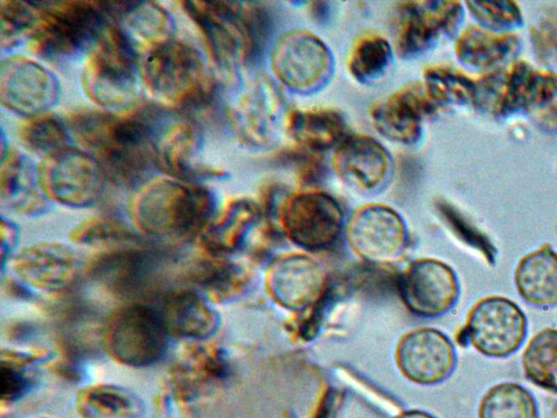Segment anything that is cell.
<instances>
[{
	"label": "cell",
	"instance_id": "26",
	"mask_svg": "<svg viewBox=\"0 0 557 418\" xmlns=\"http://www.w3.org/2000/svg\"><path fill=\"white\" fill-rule=\"evenodd\" d=\"M0 199L2 206L28 217L45 213L49 207V199L38 183L36 167L9 146L1 155Z\"/></svg>",
	"mask_w": 557,
	"mask_h": 418
},
{
	"label": "cell",
	"instance_id": "5",
	"mask_svg": "<svg viewBox=\"0 0 557 418\" xmlns=\"http://www.w3.org/2000/svg\"><path fill=\"white\" fill-rule=\"evenodd\" d=\"M143 85L161 104L190 108L206 102L213 94L214 81L199 50L172 39L139 59Z\"/></svg>",
	"mask_w": 557,
	"mask_h": 418
},
{
	"label": "cell",
	"instance_id": "47",
	"mask_svg": "<svg viewBox=\"0 0 557 418\" xmlns=\"http://www.w3.org/2000/svg\"><path fill=\"white\" fill-rule=\"evenodd\" d=\"M554 413L557 415V404L554 407Z\"/></svg>",
	"mask_w": 557,
	"mask_h": 418
},
{
	"label": "cell",
	"instance_id": "44",
	"mask_svg": "<svg viewBox=\"0 0 557 418\" xmlns=\"http://www.w3.org/2000/svg\"><path fill=\"white\" fill-rule=\"evenodd\" d=\"M535 53L546 62H557V7L545 11L531 30Z\"/></svg>",
	"mask_w": 557,
	"mask_h": 418
},
{
	"label": "cell",
	"instance_id": "34",
	"mask_svg": "<svg viewBox=\"0 0 557 418\" xmlns=\"http://www.w3.org/2000/svg\"><path fill=\"white\" fill-rule=\"evenodd\" d=\"M188 278L202 296L214 303L239 296L248 282V275L239 265L211 256L191 266Z\"/></svg>",
	"mask_w": 557,
	"mask_h": 418
},
{
	"label": "cell",
	"instance_id": "4",
	"mask_svg": "<svg viewBox=\"0 0 557 418\" xmlns=\"http://www.w3.org/2000/svg\"><path fill=\"white\" fill-rule=\"evenodd\" d=\"M139 56L112 23L86 54L81 85L100 110L125 113L139 106Z\"/></svg>",
	"mask_w": 557,
	"mask_h": 418
},
{
	"label": "cell",
	"instance_id": "38",
	"mask_svg": "<svg viewBox=\"0 0 557 418\" xmlns=\"http://www.w3.org/2000/svg\"><path fill=\"white\" fill-rule=\"evenodd\" d=\"M42 357H45V353L2 349L0 367L2 404L14 403L33 389L37 381V374L32 367Z\"/></svg>",
	"mask_w": 557,
	"mask_h": 418
},
{
	"label": "cell",
	"instance_id": "18",
	"mask_svg": "<svg viewBox=\"0 0 557 418\" xmlns=\"http://www.w3.org/2000/svg\"><path fill=\"white\" fill-rule=\"evenodd\" d=\"M400 292L404 303L412 312L437 317L456 305L460 285L457 274L448 265L436 259H421L405 271Z\"/></svg>",
	"mask_w": 557,
	"mask_h": 418
},
{
	"label": "cell",
	"instance_id": "27",
	"mask_svg": "<svg viewBox=\"0 0 557 418\" xmlns=\"http://www.w3.org/2000/svg\"><path fill=\"white\" fill-rule=\"evenodd\" d=\"M161 318L170 335L203 342L212 336L220 318L209 300L194 290H180L166 295Z\"/></svg>",
	"mask_w": 557,
	"mask_h": 418
},
{
	"label": "cell",
	"instance_id": "16",
	"mask_svg": "<svg viewBox=\"0 0 557 418\" xmlns=\"http://www.w3.org/2000/svg\"><path fill=\"white\" fill-rule=\"evenodd\" d=\"M440 108L422 82H412L374 103L370 116L382 136L394 143L412 145L422 135L424 120Z\"/></svg>",
	"mask_w": 557,
	"mask_h": 418
},
{
	"label": "cell",
	"instance_id": "28",
	"mask_svg": "<svg viewBox=\"0 0 557 418\" xmlns=\"http://www.w3.org/2000/svg\"><path fill=\"white\" fill-rule=\"evenodd\" d=\"M260 209L249 198L231 200L212 218L199 236L205 251L211 257L225 258L244 244L246 236L258 221Z\"/></svg>",
	"mask_w": 557,
	"mask_h": 418
},
{
	"label": "cell",
	"instance_id": "43",
	"mask_svg": "<svg viewBox=\"0 0 557 418\" xmlns=\"http://www.w3.org/2000/svg\"><path fill=\"white\" fill-rule=\"evenodd\" d=\"M471 13L485 27L504 28L516 26L521 22V13L515 2L493 1V2H467Z\"/></svg>",
	"mask_w": 557,
	"mask_h": 418
},
{
	"label": "cell",
	"instance_id": "21",
	"mask_svg": "<svg viewBox=\"0 0 557 418\" xmlns=\"http://www.w3.org/2000/svg\"><path fill=\"white\" fill-rule=\"evenodd\" d=\"M265 285L278 305L301 310L315 304L322 296L325 273L313 258L304 254H287L269 267Z\"/></svg>",
	"mask_w": 557,
	"mask_h": 418
},
{
	"label": "cell",
	"instance_id": "33",
	"mask_svg": "<svg viewBox=\"0 0 557 418\" xmlns=\"http://www.w3.org/2000/svg\"><path fill=\"white\" fill-rule=\"evenodd\" d=\"M517 47L518 39L515 34L472 25L458 36L455 53L467 65L490 67L508 59Z\"/></svg>",
	"mask_w": 557,
	"mask_h": 418
},
{
	"label": "cell",
	"instance_id": "45",
	"mask_svg": "<svg viewBox=\"0 0 557 418\" xmlns=\"http://www.w3.org/2000/svg\"><path fill=\"white\" fill-rule=\"evenodd\" d=\"M1 261L2 267L5 263L7 257L15 247L18 239V230L16 225L4 217L1 218Z\"/></svg>",
	"mask_w": 557,
	"mask_h": 418
},
{
	"label": "cell",
	"instance_id": "39",
	"mask_svg": "<svg viewBox=\"0 0 557 418\" xmlns=\"http://www.w3.org/2000/svg\"><path fill=\"white\" fill-rule=\"evenodd\" d=\"M17 137L25 148L42 159L69 147L70 132L65 122L46 113L20 124Z\"/></svg>",
	"mask_w": 557,
	"mask_h": 418
},
{
	"label": "cell",
	"instance_id": "9",
	"mask_svg": "<svg viewBox=\"0 0 557 418\" xmlns=\"http://www.w3.org/2000/svg\"><path fill=\"white\" fill-rule=\"evenodd\" d=\"M39 186L49 200L72 208L91 206L103 185V170L86 150L66 147L36 167Z\"/></svg>",
	"mask_w": 557,
	"mask_h": 418
},
{
	"label": "cell",
	"instance_id": "36",
	"mask_svg": "<svg viewBox=\"0 0 557 418\" xmlns=\"http://www.w3.org/2000/svg\"><path fill=\"white\" fill-rule=\"evenodd\" d=\"M478 418H539V407L531 392L516 382H500L482 396Z\"/></svg>",
	"mask_w": 557,
	"mask_h": 418
},
{
	"label": "cell",
	"instance_id": "30",
	"mask_svg": "<svg viewBox=\"0 0 557 418\" xmlns=\"http://www.w3.org/2000/svg\"><path fill=\"white\" fill-rule=\"evenodd\" d=\"M519 296L530 306L547 309L557 305V251L543 244L521 257L513 271Z\"/></svg>",
	"mask_w": 557,
	"mask_h": 418
},
{
	"label": "cell",
	"instance_id": "15",
	"mask_svg": "<svg viewBox=\"0 0 557 418\" xmlns=\"http://www.w3.org/2000/svg\"><path fill=\"white\" fill-rule=\"evenodd\" d=\"M461 16L455 1H405L394 14L395 48L401 57H414L450 33Z\"/></svg>",
	"mask_w": 557,
	"mask_h": 418
},
{
	"label": "cell",
	"instance_id": "32",
	"mask_svg": "<svg viewBox=\"0 0 557 418\" xmlns=\"http://www.w3.org/2000/svg\"><path fill=\"white\" fill-rule=\"evenodd\" d=\"M81 418H143L146 406L134 391L112 383L83 388L75 397Z\"/></svg>",
	"mask_w": 557,
	"mask_h": 418
},
{
	"label": "cell",
	"instance_id": "40",
	"mask_svg": "<svg viewBox=\"0 0 557 418\" xmlns=\"http://www.w3.org/2000/svg\"><path fill=\"white\" fill-rule=\"evenodd\" d=\"M72 242L89 247L129 246L137 235L123 221L109 216H94L77 223L69 233Z\"/></svg>",
	"mask_w": 557,
	"mask_h": 418
},
{
	"label": "cell",
	"instance_id": "42",
	"mask_svg": "<svg viewBox=\"0 0 557 418\" xmlns=\"http://www.w3.org/2000/svg\"><path fill=\"white\" fill-rule=\"evenodd\" d=\"M40 17L37 2L0 1V44L2 49L18 45L33 35Z\"/></svg>",
	"mask_w": 557,
	"mask_h": 418
},
{
	"label": "cell",
	"instance_id": "1",
	"mask_svg": "<svg viewBox=\"0 0 557 418\" xmlns=\"http://www.w3.org/2000/svg\"><path fill=\"white\" fill-rule=\"evenodd\" d=\"M161 111L140 107L125 113L78 109L67 113L70 134L123 186H140L156 165L154 142Z\"/></svg>",
	"mask_w": 557,
	"mask_h": 418
},
{
	"label": "cell",
	"instance_id": "6",
	"mask_svg": "<svg viewBox=\"0 0 557 418\" xmlns=\"http://www.w3.org/2000/svg\"><path fill=\"white\" fill-rule=\"evenodd\" d=\"M37 4L40 17L29 38V49L45 59L88 53L113 23L110 2L66 0Z\"/></svg>",
	"mask_w": 557,
	"mask_h": 418
},
{
	"label": "cell",
	"instance_id": "35",
	"mask_svg": "<svg viewBox=\"0 0 557 418\" xmlns=\"http://www.w3.org/2000/svg\"><path fill=\"white\" fill-rule=\"evenodd\" d=\"M525 378L537 388L557 394V329L534 334L521 355Z\"/></svg>",
	"mask_w": 557,
	"mask_h": 418
},
{
	"label": "cell",
	"instance_id": "41",
	"mask_svg": "<svg viewBox=\"0 0 557 418\" xmlns=\"http://www.w3.org/2000/svg\"><path fill=\"white\" fill-rule=\"evenodd\" d=\"M422 83L440 107L460 104L473 99L475 81L451 66H428L424 69Z\"/></svg>",
	"mask_w": 557,
	"mask_h": 418
},
{
	"label": "cell",
	"instance_id": "3",
	"mask_svg": "<svg viewBox=\"0 0 557 418\" xmlns=\"http://www.w3.org/2000/svg\"><path fill=\"white\" fill-rule=\"evenodd\" d=\"M183 12L200 30L220 74L234 81L242 64L260 52L268 32V14L256 2L183 1Z\"/></svg>",
	"mask_w": 557,
	"mask_h": 418
},
{
	"label": "cell",
	"instance_id": "17",
	"mask_svg": "<svg viewBox=\"0 0 557 418\" xmlns=\"http://www.w3.org/2000/svg\"><path fill=\"white\" fill-rule=\"evenodd\" d=\"M11 268L17 279L35 290L57 293L70 287L79 273V258L69 245L38 242L16 254Z\"/></svg>",
	"mask_w": 557,
	"mask_h": 418
},
{
	"label": "cell",
	"instance_id": "20",
	"mask_svg": "<svg viewBox=\"0 0 557 418\" xmlns=\"http://www.w3.org/2000/svg\"><path fill=\"white\" fill-rule=\"evenodd\" d=\"M336 175L360 192H376L389 180L392 157L375 138L347 135L335 148L332 159Z\"/></svg>",
	"mask_w": 557,
	"mask_h": 418
},
{
	"label": "cell",
	"instance_id": "8",
	"mask_svg": "<svg viewBox=\"0 0 557 418\" xmlns=\"http://www.w3.org/2000/svg\"><path fill=\"white\" fill-rule=\"evenodd\" d=\"M463 334L481 355L506 358L523 344L528 335V318L513 300L502 295H487L468 311Z\"/></svg>",
	"mask_w": 557,
	"mask_h": 418
},
{
	"label": "cell",
	"instance_id": "46",
	"mask_svg": "<svg viewBox=\"0 0 557 418\" xmlns=\"http://www.w3.org/2000/svg\"><path fill=\"white\" fill-rule=\"evenodd\" d=\"M396 418H434V417H432L431 415L423 413V411L412 410V411L404 413V414L397 416Z\"/></svg>",
	"mask_w": 557,
	"mask_h": 418
},
{
	"label": "cell",
	"instance_id": "10",
	"mask_svg": "<svg viewBox=\"0 0 557 418\" xmlns=\"http://www.w3.org/2000/svg\"><path fill=\"white\" fill-rule=\"evenodd\" d=\"M270 66L284 86L309 94L327 83L334 61L330 49L318 36L305 29H293L275 41L270 53Z\"/></svg>",
	"mask_w": 557,
	"mask_h": 418
},
{
	"label": "cell",
	"instance_id": "14",
	"mask_svg": "<svg viewBox=\"0 0 557 418\" xmlns=\"http://www.w3.org/2000/svg\"><path fill=\"white\" fill-rule=\"evenodd\" d=\"M285 118L280 89L265 76L250 83L230 111L236 137L251 148H264L276 138Z\"/></svg>",
	"mask_w": 557,
	"mask_h": 418
},
{
	"label": "cell",
	"instance_id": "12",
	"mask_svg": "<svg viewBox=\"0 0 557 418\" xmlns=\"http://www.w3.org/2000/svg\"><path fill=\"white\" fill-rule=\"evenodd\" d=\"M59 93L57 77L40 63L20 54L2 60L0 99L8 110L26 119L46 114Z\"/></svg>",
	"mask_w": 557,
	"mask_h": 418
},
{
	"label": "cell",
	"instance_id": "13",
	"mask_svg": "<svg viewBox=\"0 0 557 418\" xmlns=\"http://www.w3.org/2000/svg\"><path fill=\"white\" fill-rule=\"evenodd\" d=\"M345 234L351 250L373 263L397 260L407 244V230L401 217L380 204L356 209L346 223Z\"/></svg>",
	"mask_w": 557,
	"mask_h": 418
},
{
	"label": "cell",
	"instance_id": "23",
	"mask_svg": "<svg viewBox=\"0 0 557 418\" xmlns=\"http://www.w3.org/2000/svg\"><path fill=\"white\" fill-rule=\"evenodd\" d=\"M507 111L522 109L541 126L557 128V74L515 62L508 69Z\"/></svg>",
	"mask_w": 557,
	"mask_h": 418
},
{
	"label": "cell",
	"instance_id": "2",
	"mask_svg": "<svg viewBox=\"0 0 557 418\" xmlns=\"http://www.w3.org/2000/svg\"><path fill=\"white\" fill-rule=\"evenodd\" d=\"M216 200L207 187L172 176L147 180L134 193L128 212L144 234L171 242L200 236L215 216Z\"/></svg>",
	"mask_w": 557,
	"mask_h": 418
},
{
	"label": "cell",
	"instance_id": "31",
	"mask_svg": "<svg viewBox=\"0 0 557 418\" xmlns=\"http://www.w3.org/2000/svg\"><path fill=\"white\" fill-rule=\"evenodd\" d=\"M198 149V136L188 122L176 120L160 126L156 142V164L169 176L190 181L198 175L208 174L205 168L195 164Z\"/></svg>",
	"mask_w": 557,
	"mask_h": 418
},
{
	"label": "cell",
	"instance_id": "7",
	"mask_svg": "<svg viewBox=\"0 0 557 418\" xmlns=\"http://www.w3.org/2000/svg\"><path fill=\"white\" fill-rule=\"evenodd\" d=\"M169 332L160 312L143 304L116 311L104 329V346L117 362L144 368L158 362L168 349Z\"/></svg>",
	"mask_w": 557,
	"mask_h": 418
},
{
	"label": "cell",
	"instance_id": "25",
	"mask_svg": "<svg viewBox=\"0 0 557 418\" xmlns=\"http://www.w3.org/2000/svg\"><path fill=\"white\" fill-rule=\"evenodd\" d=\"M113 23L122 32L139 59L173 38L174 22L157 2H112Z\"/></svg>",
	"mask_w": 557,
	"mask_h": 418
},
{
	"label": "cell",
	"instance_id": "37",
	"mask_svg": "<svg viewBox=\"0 0 557 418\" xmlns=\"http://www.w3.org/2000/svg\"><path fill=\"white\" fill-rule=\"evenodd\" d=\"M393 61V48L379 34L361 35L351 46L347 58L349 74L362 84L382 78Z\"/></svg>",
	"mask_w": 557,
	"mask_h": 418
},
{
	"label": "cell",
	"instance_id": "11",
	"mask_svg": "<svg viewBox=\"0 0 557 418\" xmlns=\"http://www.w3.org/2000/svg\"><path fill=\"white\" fill-rule=\"evenodd\" d=\"M280 221L294 244L307 250H320L336 241L344 216L332 196L318 189H305L283 199Z\"/></svg>",
	"mask_w": 557,
	"mask_h": 418
},
{
	"label": "cell",
	"instance_id": "22",
	"mask_svg": "<svg viewBox=\"0 0 557 418\" xmlns=\"http://www.w3.org/2000/svg\"><path fill=\"white\" fill-rule=\"evenodd\" d=\"M161 261L160 253L129 245L102 254L90 270L92 278L113 294L132 296L151 287Z\"/></svg>",
	"mask_w": 557,
	"mask_h": 418
},
{
	"label": "cell",
	"instance_id": "29",
	"mask_svg": "<svg viewBox=\"0 0 557 418\" xmlns=\"http://www.w3.org/2000/svg\"><path fill=\"white\" fill-rule=\"evenodd\" d=\"M283 127L298 148L320 152L347 136L344 115L331 108L294 109L285 113Z\"/></svg>",
	"mask_w": 557,
	"mask_h": 418
},
{
	"label": "cell",
	"instance_id": "19",
	"mask_svg": "<svg viewBox=\"0 0 557 418\" xmlns=\"http://www.w3.org/2000/svg\"><path fill=\"white\" fill-rule=\"evenodd\" d=\"M398 368L419 384H436L447 379L457 362L451 341L441 331L423 328L407 333L396 351Z\"/></svg>",
	"mask_w": 557,
	"mask_h": 418
},
{
	"label": "cell",
	"instance_id": "24",
	"mask_svg": "<svg viewBox=\"0 0 557 418\" xmlns=\"http://www.w3.org/2000/svg\"><path fill=\"white\" fill-rule=\"evenodd\" d=\"M228 362L214 345L195 342L186 347L170 372V386L178 402L188 403L227 376Z\"/></svg>",
	"mask_w": 557,
	"mask_h": 418
}]
</instances>
